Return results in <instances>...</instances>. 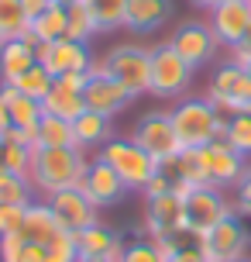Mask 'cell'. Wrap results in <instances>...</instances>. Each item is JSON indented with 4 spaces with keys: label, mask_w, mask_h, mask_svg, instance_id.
<instances>
[{
    "label": "cell",
    "mask_w": 251,
    "mask_h": 262,
    "mask_svg": "<svg viewBox=\"0 0 251 262\" xmlns=\"http://www.w3.org/2000/svg\"><path fill=\"white\" fill-rule=\"evenodd\" d=\"M48 207L59 217V224L66 231H72V235H80L83 228H90V224H100V207L83 193L80 186H69V190L52 193L48 196Z\"/></svg>",
    "instance_id": "obj_16"
},
{
    "label": "cell",
    "mask_w": 251,
    "mask_h": 262,
    "mask_svg": "<svg viewBox=\"0 0 251 262\" xmlns=\"http://www.w3.org/2000/svg\"><path fill=\"white\" fill-rule=\"evenodd\" d=\"M234 214H241V217H251V162L248 169L241 172V180L234 183Z\"/></svg>",
    "instance_id": "obj_36"
},
{
    "label": "cell",
    "mask_w": 251,
    "mask_h": 262,
    "mask_svg": "<svg viewBox=\"0 0 251 262\" xmlns=\"http://www.w3.org/2000/svg\"><path fill=\"white\" fill-rule=\"evenodd\" d=\"M35 145H38V148H69V145H76L72 121L52 118V114H41L38 128H35Z\"/></svg>",
    "instance_id": "obj_26"
},
{
    "label": "cell",
    "mask_w": 251,
    "mask_h": 262,
    "mask_svg": "<svg viewBox=\"0 0 251 262\" xmlns=\"http://www.w3.org/2000/svg\"><path fill=\"white\" fill-rule=\"evenodd\" d=\"M0 204H35V186L21 172L0 169Z\"/></svg>",
    "instance_id": "obj_29"
},
{
    "label": "cell",
    "mask_w": 251,
    "mask_h": 262,
    "mask_svg": "<svg viewBox=\"0 0 251 262\" xmlns=\"http://www.w3.org/2000/svg\"><path fill=\"white\" fill-rule=\"evenodd\" d=\"M244 69H248V76H251V62H248V66H244Z\"/></svg>",
    "instance_id": "obj_45"
},
{
    "label": "cell",
    "mask_w": 251,
    "mask_h": 262,
    "mask_svg": "<svg viewBox=\"0 0 251 262\" xmlns=\"http://www.w3.org/2000/svg\"><path fill=\"white\" fill-rule=\"evenodd\" d=\"M199 252L207 255V262H231V259H241L248 255L251 249V228L244 224L241 214H231L224 221L210 228L203 238H196Z\"/></svg>",
    "instance_id": "obj_8"
},
{
    "label": "cell",
    "mask_w": 251,
    "mask_h": 262,
    "mask_svg": "<svg viewBox=\"0 0 251 262\" xmlns=\"http://www.w3.org/2000/svg\"><path fill=\"white\" fill-rule=\"evenodd\" d=\"M90 7L93 21L100 28V35L107 31H124V17H128V0H83Z\"/></svg>",
    "instance_id": "obj_27"
},
{
    "label": "cell",
    "mask_w": 251,
    "mask_h": 262,
    "mask_svg": "<svg viewBox=\"0 0 251 262\" xmlns=\"http://www.w3.org/2000/svg\"><path fill=\"white\" fill-rule=\"evenodd\" d=\"M224 142L231 145L241 159H248V162H251V111H248V114H234V118H227Z\"/></svg>",
    "instance_id": "obj_32"
},
{
    "label": "cell",
    "mask_w": 251,
    "mask_h": 262,
    "mask_svg": "<svg viewBox=\"0 0 251 262\" xmlns=\"http://www.w3.org/2000/svg\"><path fill=\"white\" fill-rule=\"evenodd\" d=\"M31 25V17L24 14V4L21 0H0V41L21 38Z\"/></svg>",
    "instance_id": "obj_28"
},
{
    "label": "cell",
    "mask_w": 251,
    "mask_h": 262,
    "mask_svg": "<svg viewBox=\"0 0 251 262\" xmlns=\"http://www.w3.org/2000/svg\"><path fill=\"white\" fill-rule=\"evenodd\" d=\"M80 190L90 196V200H93V204H96L100 210H104V207H114V204H120L124 196L131 193V190L124 186V180H120L117 172L107 166L104 159H96V156L90 159V169H86V176H83Z\"/></svg>",
    "instance_id": "obj_17"
},
{
    "label": "cell",
    "mask_w": 251,
    "mask_h": 262,
    "mask_svg": "<svg viewBox=\"0 0 251 262\" xmlns=\"http://www.w3.org/2000/svg\"><path fill=\"white\" fill-rule=\"evenodd\" d=\"M128 238H120V231L107 228L104 221L90 224L76 235V249H80V259H107V262H117L120 249H124Z\"/></svg>",
    "instance_id": "obj_19"
},
{
    "label": "cell",
    "mask_w": 251,
    "mask_h": 262,
    "mask_svg": "<svg viewBox=\"0 0 251 262\" xmlns=\"http://www.w3.org/2000/svg\"><path fill=\"white\" fill-rule=\"evenodd\" d=\"M117 262H165L155 249V242L152 238H131V242H124V249H120V259Z\"/></svg>",
    "instance_id": "obj_34"
},
{
    "label": "cell",
    "mask_w": 251,
    "mask_h": 262,
    "mask_svg": "<svg viewBox=\"0 0 251 262\" xmlns=\"http://www.w3.org/2000/svg\"><path fill=\"white\" fill-rule=\"evenodd\" d=\"M131 138L141 145L152 159H159V162H165V159L183 152L179 135H175V128H172L169 111H148V114H141L138 124H134V131H131Z\"/></svg>",
    "instance_id": "obj_10"
},
{
    "label": "cell",
    "mask_w": 251,
    "mask_h": 262,
    "mask_svg": "<svg viewBox=\"0 0 251 262\" xmlns=\"http://www.w3.org/2000/svg\"><path fill=\"white\" fill-rule=\"evenodd\" d=\"M96 62L107 76H114L131 93V97H145L148 93V76H152V45L141 41H117L107 55H96Z\"/></svg>",
    "instance_id": "obj_3"
},
{
    "label": "cell",
    "mask_w": 251,
    "mask_h": 262,
    "mask_svg": "<svg viewBox=\"0 0 251 262\" xmlns=\"http://www.w3.org/2000/svg\"><path fill=\"white\" fill-rule=\"evenodd\" d=\"M31 152H35V145H21V142H11V138H0V169L28 176Z\"/></svg>",
    "instance_id": "obj_33"
},
{
    "label": "cell",
    "mask_w": 251,
    "mask_h": 262,
    "mask_svg": "<svg viewBox=\"0 0 251 262\" xmlns=\"http://www.w3.org/2000/svg\"><path fill=\"white\" fill-rule=\"evenodd\" d=\"M0 45H4V41H0Z\"/></svg>",
    "instance_id": "obj_46"
},
{
    "label": "cell",
    "mask_w": 251,
    "mask_h": 262,
    "mask_svg": "<svg viewBox=\"0 0 251 262\" xmlns=\"http://www.w3.org/2000/svg\"><path fill=\"white\" fill-rule=\"evenodd\" d=\"M41 111H45V114H52V118H62V121H76L83 111H86V100H83L80 90H69L66 83H59V79H55L52 93L41 100Z\"/></svg>",
    "instance_id": "obj_24"
},
{
    "label": "cell",
    "mask_w": 251,
    "mask_h": 262,
    "mask_svg": "<svg viewBox=\"0 0 251 262\" xmlns=\"http://www.w3.org/2000/svg\"><path fill=\"white\" fill-rule=\"evenodd\" d=\"M28 207H31V204H0V238L21 231Z\"/></svg>",
    "instance_id": "obj_35"
},
{
    "label": "cell",
    "mask_w": 251,
    "mask_h": 262,
    "mask_svg": "<svg viewBox=\"0 0 251 262\" xmlns=\"http://www.w3.org/2000/svg\"><path fill=\"white\" fill-rule=\"evenodd\" d=\"M11 86H17V90L24 93V97H31V100H45V97L52 93V86H55V76L41 62H35L24 76L17 79V83H11Z\"/></svg>",
    "instance_id": "obj_30"
},
{
    "label": "cell",
    "mask_w": 251,
    "mask_h": 262,
    "mask_svg": "<svg viewBox=\"0 0 251 262\" xmlns=\"http://www.w3.org/2000/svg\"><path fill=\"white\" fill-rule=\"evenodd\" d=\"M96 159H104L107 166L124 180V186H128L131 193H141V190L152 183V176L159 172V159H152L134 138H110V142L96 152Z\"/></svg>",
    "instance_id": "obj_4"
},
{
    "label": "cell",
    "mask_w": 251,
    "mask_h": 262,
    "mask_svg": "<svg viewBox=\"0 0 251 262\" xmlns=\"http://www.w3.org/2000/svg\"><path fill=\"white\" fill-rule=\"evenodd\" d=\"M169 262H207V255L199 252L196 238H193V242H186V245H183V249H179V252H175V255H172Z\"/></svg>",
    "instance_id": "obj_37"
},
{
    "label": "cell",
    "mask_w": 251,
    "mask_h": 262,
    "mask_svg": "<svg viewBox=\"0 0 251 262\" xmlns=\"http://www.w3.org/2000/svg\"><path fill=\"white\" fill-rule=\"evenodd\" d=\"M83 100H86V111H96V114H107V118H117L131 107V93L120 86L114 76H107L100 62H93L90 69V83L83 90Z\"/></svg>",
    "instance_id": "obj_14"
},
{
    "label": "cell",
    "mask_w": 251,
    "mask_h": 262,
    "mask_svg": "<svg viewBox=\"0 0 251 262\" xmlns=\"http://www.w3.org/2000/svg\"><path fill=\"white\" fill-rule=\"evenodd\" d=\"M231 214H234V204L217 186H193L189 193H183V221L193 238H203Z\"/></svg>",
    "instance_id": "obj_7"
},
{
    "label": "cell",
    "mask_w": 251,
    "mask_h": 262,
    "mask_svg": "<svg viewBox=\"0 0 251 262\" xmlns=\"http://www.w3.org/2000/svg\"><path fill=\"white\" fill-rule=\"evenodd\" d=\"M7 131H11V114H7V104L0 100V138H4Z\"/></svg>",
    "instance_id": "obj_40"
},
{
    "label": "cell",
    "mask_w": 251,
    "mask_h": 262,
    "mask_svg": "<svg viewBox=\"0 0 251 262\" xmlns=\"http://www.w3.org/2000/svg\"><path fill=\"white\" fill-rule=\"evenodd\" d=\"M0 100L7 104V114H11V128H21L28 131L31 138H35V128H38L41 121V100H31V97H24V93L17 90V86H11V83H0Z\"/></svg>",
    "instance_id": "obj_22"
},
{
    "label": "cell",
    "mask_w": 251,
    "mask_h": 262,
    "mask_svg": "<svg viewBox=\"0 0 251 262\" xmlns=\"http://www.w3.org/2000/svg\"><path fill=\"white\" fill-rule=\"evenodd\" d=\"M80 262H107V259H80Z\"/></svg>",
    "instance_id": "obj_44"
},
{
    "label": "cell",
    "mask_w": 251,
    "mask_h": 262,
    "mask_svg": "<svg viewBox=\"0 0 251 262\" xmlns=\"http://www.w3.org/2000/svg\"><path fill=\"white\" fill-rule=\"evenodd\" d=\"M35 62H38V45L28 41V35L4 41L0 45V83H17Z\"/></svg>",
    "instance_id": "obj_21"
},
{
    "label": "cell",
    "mask_w": 251,
    "mask_h": 262,
    "mask_svg": "<svg viewBox=\"0 0 251 262\" xmlns=\"http://www.w3.org/2000/svg\"><path fill=\"white\" fill-rule=\"evenodd\" d=\"M69 21H66V38L72 41H86L90 45L96 35H100V28H96V21H93V14L86 4H76V7H69Z\"/></svg>",
    "instance_id": "obj_31"
},
{
    "label": "cell",
    "mask_w": 251,
    "mask_h": 262,
    "mask_svg": "<svg viewBox=\"0 0 251 262\" xmlns=\"http://www.w3.org/2000/svg\"><path fill=\"white\" fill-rule=\"evenodd\" d=\"M114 118L96 114V111H83L80 118L72 121V135H76V148L83 152H100L110 138H114Z\"/></svg>",
    "instance_id": "obj_23"
},
{
    "label": "cell",
    "mask_w": 251,
    "mask_h": 262,
    "mask_svg": "<svg viewBox=\"0 0 251 262\" xmlns=\"http://www.w3.org/2000/svg\"><path fill=\"white\" fill-rule=\"evenodd\" d=\"M169 114H172V128L179 135L183 148H203V145L224 138V131H227V118L203 93H186L183 100L172 104Z\"/></svg>",
    "instance_id": "obj_2"
},
{
    "label": "cell",
    "mask_w": 251,
    "mask_h": 262,
    "mask_svg": "<svg viewBox=\"0 0 251 262\" xmlns=\"http://www.w3.org/2000/svg\"><path fill=\"white\" fill-rule=\"evenodd\" d=\"M175 4L172 0H128V17H124V31L131 35H155L172 21Z\"/></svg>",
    "instance_id": "obj_18"
},
{
    "label": "cell",
    "mask_w": 251,
    "mask_h": 262,
    "mask_svg": "<svg viewBox=\"0 0 251 262\" xmlns=\"http://www.w3.org/2000/svg\"><path fill=\"white\" fill-rule=\"evenodd\" d=\"M231 262H251V255H241V259H231Z\"/></svg>",
    "instance_id": "obj_43"
},
{
    "label": "cell",
    "mask_w": 251,
    "mask_h": 262,
    "mask_svg": "<svg viewBox=\"0 0 251 262\" xmlns=\"http://www.w3.org/2000/svg\"><path fill=\"white\" fill-rule=\"evenodd\" d=\"M231 62H238V66H248L251 62V31L244 35V41H241V45H234V49H231Z\"/></svg>",
    "instance_id": "obj_38"
},
{
    "label": "cell",
    "mask_w": 251,
    "mask_h": 262,
    "mask_svg": "<svg viewBox=\"0 0 251 262\" xmlns=\"http://www.w3.org/2000/svg\"><path fill=\"white\" fill-rule=\"evenodd\" d=\"M203 97L210 100L224 118H234V114H248L251 111V76L248 69L238 62H220L213 69L210 83H207V90Z\"/></svg>",
    "instance_id": "obj_6"
},
{
    "label": "cell",
    "mask_w": 251,
    "mask_h": 262,
    "mask_svg": "<svg viewBox=\"0 0 251 262\" xmlns=\"http://www.w3.org/2000/svg\"><path fill=\"white\" fill-rule=\"evenodd\" d=\"M193 66L172 49L169 41L152 45V76H148V93L159 100H183L193 83Z\"/></svg>",
    "instance_id": "obj_5"
},
{
    "label": "cell",
    "mask_w": 251,
    "mask_h": 262,
    "mask_svg": "<svg viewBox=\"0 0 251 262\" xmlns=\"http://www.w3.org/2000/svg\"><path fill=\"white\" fill-rule=\"evenodd\" d=\"M66 21L69 14L66 7H48V11H41L38 17H31V25H28V41H35V45H45V41H59L66 38Z\"/></svg>",
    "instance_id": "obj_25"
},
{
    "label": "cell",
    "mask_w": 251,
    "mask_h": 262,
    "mask_svg": "<svg viewBox=\"0 0 251 262\" xmlns=\"http://www.w3.org/2000/svg\"><path fill=\"white\" fill-rule=\"evenodd\" d=\"M196 156L199 166H203V176H207V186H217V190H234L241 172L248 169V159H241L224 138L196 148Z\"/></svg>",
    "instance_id": "obj_11"
},
{
    "label": "cell",
    "mask_w": 251,
    "mask_h": 262,
    "mask_svg": "<svg viewBox=\"0 0 251 262\" xmlns=\"http://www.w3.org/2000/svg\"><path fill=\"white\" fill-rule=\"evenodd\" d=\"M66 235H72V231H66V228L59 224V217H55L52 207H48V200H35V204L28 207L24 224H21V238L38 242V245H55V242H62Z\"/></svg>",
    "instance_id": "obj_20"
},
{
    "label": "cell",
    "mask_w": 251,
    "mask_h": 262,
    "mask_svg": "<svg viewBox=\"0 0 251 262\" xmlns=\"http://www.w3.org/2000/svg\"><path fill=\"white\" fill-rule=\"evenodd\" d=\"M193 7H199V11H213L217 4H224V0H189Z\"/></svg>",
    "instance_id": "obj_41"
},
{
    "label": "cell",
    "mask_w": 251,
    "mask_h": 262,
    "mask_svg": "<svg viewBox=\"0 0 251 262\" xmlns=\"http://www.w3.org/2000/svg\"><path fill=\"white\" fill-rule=\"evenodd\" d=\"M52 4H55V7H66V11H69V7H76V4H83V0H52Z\"/></svg>",
    "instance_id": "obj_42"
},
{
    "label": "cell",
    "mask_w": 251,
    "mask_h": 262,
    "mask_svg": "<svg viewBox=\"0 0 251 262\" xmlns=\"http://www.w3.org/2000/svg\"><path fill=\"white\" fill-rule=\"evenodd\" d=\"M148 238H175V235H189L183 221V193H159V196H145V221H141Z\"/></svg>",
    "instance_id": "obj_12"
},
{
    "label": "cell",
    "mask_w": 251,
    "mask_h": 262,
    "mask_svg": "<svg viewBox=\"0 0 251 262\" xmlns=\"http://www.w3.org/2000/svg\"><path fill=\"white\" fill-rule=\"evenodd\" d=\"M38 62L52 73L55 79L66 73H90L96 55L86 41H72V38H59V41H45L38 45Z\"/></svg>",
    "instance_id": "obj_13"
},
{
    "label": "cell",
    "mask_w": 251,
    "mask_h": 262,
    "mask_svg": "<svg viewBox=\"0 0 251 262\" xmlns=\"http://www.w3.org/2000/svg\"><path fill=\"white\" fill-rule=\"evenodd\" d=\"M21 4H24L28 17H38L41 11H48V7H52V0H21Z\"/></svg>",
    "instance_id": "obj_39"
},
{
    "label": "cell",
    "mask_w": 251,
    "mask_h": 262,
    "mask_svg": "<svg viewBox=\"0 0 251 262\" xmlns=\"http://www.w3.org/2000/svg\"><path fill=\"white\" fill-rule=\"evenodd\" d=\"M207 21H210L213 35L220 41V49L231 52L251 31V0H224L213 11H207Z\"/></svg>",
    "instance_id": "obj_15"
},
{
    "label": "cell",
    "mask_w": 251,
    "mask_h": 262,
    "mask_svg": "<svg viewBox=\"0 0 251 262\" xmlns=\"http://www.w3.org/2000/svg\"><path fill=\"white\" fill-rule=\"evenodd\" d=\"M165 41H169L172 49L183 55L193 69L210 66L213 59H217V49H220V41H217V35H213L210 21H199V17H186V21H179Z\"/></svg>",
    "instance_id": "obj_9"
},
{
    "label": "cell",
    "mask_w": 251,
    "mask_h": 262,
    "mask_svg": "<svg viewBox=\"0 0 251 262\" xmlns=\"http://www.w3.org/2000/svg\"><path fill=\"white\" fill-rule=\"evenodd\" d=\"M86 169H90V152H83L76 145H69V148H38L35 145L31 166H28V180L35 186V196L48 200L59 190L80 186Z\"/></svg>",
    "instance_id": "obj_1"
}]
</instances>
